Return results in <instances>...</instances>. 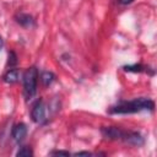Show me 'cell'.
Instances as JSON below:
<instances>
[{
  "mask_svg": "<svg viewBox=\"0 0 157 157\" xmlns=\"http://www.w3.org/2000/svg\"><path fill=\"white\" fill-rule=\"evenodd\" d=\"M123 69L125 71H130V72H141L144 70V66L140 64H134V65H126Z\"/></svg>",
  "mask_w": 157,
  "mask_h": 157,
  "instance_id": "obj_10",
  "label": "cell"
},
{
  "mask_svg": "<svg viewBox=\"0 0 157 157\" xmlns=\"http://www.w3.org/2000/svg\"><path fill=\"white\" fill-rule=\"evenodd\" d=\"M76 156H78V155H86V156H90V155H92L91 152H86V151H81V152H76L75 153Z\"/></svg>",
  "mask_w": 157,
  "mask_h": 157,
  "instance_id": "obj_14",
  "label": "cell"
},
{
  "mask_svg": "<svg viewBox=\"0 0 157 157\" xmlns=\"http://www.w3.org/2000/svg\"><path fill=\"white\" fill-rule=\"evenodd\" d=\"M11 134H12V139L16 142H21L27 135V126L23 123H18V124H16L13 126Z\"/></svg>",
  "mask_w": 157,
  "mask_h": 157,
  "instance_id": "obj_5",
  "label": "cell"
},
{
  "mask_svg": "<svg viewBox=\"0 0 157 157\" xmlns=\"http://www.w3.org/2000/svg\"><path fill=\"white\" fill-rule=\"evenodd\" d=\"M102 134L105 139L108 140H113V141H125L126 134L128 131L121 130L118 126H105L102 129Z\"/></svg>",
  "mask_w": 157,
  "mask_h": 157,
  "instance_id": "obj_3",
  "label": "cell"
},
{
  "mask_svg": "<svg viewBox=\"0 0 157 157\" xmlns=\"http://www.w3.org/2000/svg\"><path fill=\"white\" fill-rule=\"evenodd\" d=\"M31 117H32V120L34 123H44L47 120V113H45V104L43 102V99H38L34 104H33V108H32V112H31Z\"/></svg>",
  "mask_w": 157,
  "mask_h": 157,
  "instance_id": "obj_4",
  "label": "cell"
},
{
  "mask_svg": "<svg viewBox=\"0 0 157 157\" xmlns=\"http://www.w3.org/2000/svg\"><path fill=\"white\" fill-rule=\"evenodd\" d=\"M155 103L150 98H136L132 101H121L118 104L110 107V114H131L141 110H153Z\"/></svg>",
  "mask_w": 157,
  "mask_h": 157,
  "instance_id": "obj_1",
  "label": "cell"
},
{
  "mask_svg": "<svg viewBox=\"0 0 157 157\" xmlns=\"http://www.w3.org/2000/svg\"><path fill=\"white\" fill-rule=\"evenodd\" d=\"M16 64H17V56H16V54H15L13 52H10V53H9L7 65H9L10 67H12V66H15Z\"/></svg>",
  "mask_w": 157,
  "mask_h": 157,
  "instance_id": "obj_11",
  "label": "cell"
},
{
  "mask_svg": "<svg viewBox=\"0 0 157 157\" xmlns=\"http://www.w3.org/2000/svg\"><path fill=\"white\" fill-rule=\"evenodd\" d=\"M15 18H16L17 23H20L22 27H26V28H29L34 25V21L32 18V16L28 15V13H17Z\"/></svg>",
  "mask_w": 157,
  "mask_h": 157,
  "instance_id": "obj_6",
  "label": "cell"
},
{
  "mask_svg": "<svg viewBox=\"0 0 157 157\" xmlns=\"http://www.w3.org/2000/svg\"><path fill=\"white\" fill-rule=\"evenodd\" d=\"M40 81L45 87H48L49 85H52L55 81V75L50 71H43L40 75Z\"/></svg>",
  "mask_w": 157,
  "mask_h": 157,
  "instance_id": "obj_8",
  "label": "cell"
},
{
  "mask_svg": "<svg viewBox=\"0 0 157 157\" xmlns=\"http://www.w3.org/2000/svg\"><path fill=\"white\" fill-rule=\"evenodd\" d=\"M16 156H18V157H31V156H33V151L28 146H25V147H21L17 151Z\"/></svg>",
  "mask_w": 157,
  "mask_h": 157,
  "instance_id": "obj_9",
  "label": "cell"
},
{
  "mask_svg": "<svg viewBox=\"0 0 157 157\" xmlns=\"http://www.w3.org/2000/svg\"><path fill=\"white\" fill-rule=\"evenodd\" d=\"M38 83V70L34 66L28 67L23 74V93L26 99L34 97Z\"/></svg>",
  "mask_w": 157,
  "mask_h": 157,
  "instance_id": "obj_2",
  "label": "cell"
},
{
  "mask_svg": "<svg viewBox=\"0 0 157 157\" xmlns=\"http://www.w3.org/2000/svg\"><path fill=\"white\" fill-rule=\"evenodd\" d=\"M4 47V40H2V37L0 36V49Z\"/></svg>",
  "mask_w": 157,
  "mask_h": 157,
  "instance_id": "obj_15",
  "label": "cell"
},
{
  "mask_svg": "<svg viewBox=\"0 0 157 157\" xmlns=\"http://www.w3.org/2000/svg\"><path fill=\"white\" fill-rule=\"evenodd\" d=\"M50 155H63V156H69L70 153L67 151H53Z\"/></svg>",
  "mask_w": 157,
  "mask_h": 157,
  "instance_id": "obj_12",
  "label": "cell"
},
{
  "mask_svg": "<svg viewBox=\"0 0 157 157\" xmlns=\"http://www.w3.org/2000/svg\"><path fill=\"white\" fill-rule=\"evenodd\" d=\"M4 81L6 83H15L18 81V70L17 69H10L5 75H4Z\"/></svg>",
  "mask_w": 157,
  "mask_h": 157,
  "instance_id": "obj_7",
  "label": "cell"
},
{
  "mask_svg": "<svg viewBox=\"0 0 157 157\" xmlns=\"http://www.w3.org/2000/svg\"><path fill=\"white\" fill-rule=\"evenodd\" d=\"M134 0H119V2L120 4H123V5H128V4H131Z\"/></svg>",
  "mask_w": 157,
  "mask_h": 157,
  "instance_id": "obj_13",
  "label": "cell"
}]
</instances>
